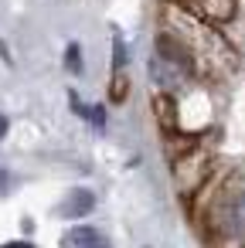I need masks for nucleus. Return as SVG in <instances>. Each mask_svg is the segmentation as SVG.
I'll return each instance as SVG.
<instances>
[{
  "mask_svg": "<svg viewBox=\"0 0 245 248\" xmlns=\"http://www.w3.org/2000/svg\"><path fill=\"white\" fill-rule=\"evenodd\" d=\"M163 34H170V38L191 55L194 72L201 68V72L218 75V72H228L231 62H235L228 41H225L221 34H214V28L204 24V21H201L194 11H187L184 4H170V7L163 11Z\"/></svg>",
  "mask_w": 245,
  "mask_h": 248,
  "instance_id": "nucleus-1",
  "label": "nucleus"
},
{
  "mask_svg": "<svg viewBox=\"0 0 245 248\" xmlns=\"http://www.w3.org/2000/svg\"><path fill=\"white\" fill-rule=\"evenodd\" d=\"M211 228L221 238H245V190L228 187L211 207Z\"/></svg>",
  "mask_w": 245,
  "mask_h": 248,
  "instance_id": "nucleus-2",
  "label": "nucleus"
},
{
  "mask_svg": "<svg viewBox=\"0 0 245 248\" xmlns=\"http://www.w3.org/2000/svg\"><path fill=\"white\" fill-rule=\"evenodd\" d=\"M208 170H211L208 150H191L187 156H180V160L174 163V180H177V187H180L184 194H191V190H197V184L208 177Z\"/></svg>",
  "mask_w": 245,
  "mask_h": 248,
  "instance_id": "nucleus-3",
  "label": "nucleus"
},
{
  "mask_svg": "<svg viewBox=\"0 0 245 248\" xmlns=\"http://www.w3.org/2000/svg\"><path fill=\"white\" fill-rule=\"evenodd\" d=\"M62 248H113V245H109V238H106L99 228L75 224L72 231L62 234Z\"/></svg>",
  "mask_w": 245,
  "mask_h": 248,
  "instance_id": "nucleus-4",
  "label": "nucleus"
},
{
  "mask_svg": "<svg viewBox=\"0 0 245 248\" xmlns=\"http://www.w3.org/2000/svg\"><path fill=\"white\" fill-rule=\"evenodd\" d=\"M180 4L204 21H228L235 14V0H180Z\"/></svg>",
  "mask_w": 245,
  "mask_h": 248,
  "instance_id": "nucleus-5",
  "label": "nucleus"
},
{
  "mask_svg": "<svg viewBox=\"0 0 245 248\" xmlns=\"http://www.w3.org/2000/svg\"><path fill=\"white\" fill-rule=\"evenodd\" d=\"M92 207H96V194H92V190H72L68 201H62L58 214H62V217H82V214H89Z\"/></svg>",
  "mask_w": 245,
  "mask_h": 248,
  "instance_id": "nucleus-6",
  "label": "nucleus"
},
{
  "mask_svg": "<svg viewBox=\"0 0 245 248\" xmlns=\"http://www.w3.org/2000/svg\"><path fill=\"white\" fill-rule=\"evenodd\" d=\"M72 106H75V109H79V112H82L89 123H96V126H102V123H106V112H102L99 106H82L79 99H72Z\"/></svg>",
  "mask_w": 245,
  "mask_h": 248,
  "instance_id": "nucleus-7",
  "label": "nucleus"
},
{
  "mask_svg": "<svg viewBox=\"0 0 245 248\" xmlns=\"http://www.w3.org/2000/svg\"><path fill=\"white\" fill-rule=\"evenodd\" d=\"M65 68L68 72H82V48L79 45H68L65 48Z\"/></svg>",
  "mask_w": 245,
  "mask_h": 248,
  "instance_id": "nucleus-8",
  "label": "nucleus"
},
{
  "mask_svg": "<svg viewBox=\"0 0 245 248\" xmlns=\"http://www.w3.org/2000/svg\"><path fill=\"white\" fill-rule=\"evenodd\" d=\"M7 136V116H0V140Z\"/></svg>",
  "mask_w": 245,
  "mask_h": 248,
  "instance_id": "nucleus-9",
  "label": "nucleus"
},
{
  "mask_svg": "<svg viewBox=\"0 0 245 248\" xmlns=\"http://www.w3.org/2000/svg\"><path fill=\"white\" fill-rule=\"evenodd\" d=\"M4 248H34V245H4Z\"/></svg>",
  "mask_w": 245,
  "mask_h": 248,
  "instance_id": "nucleus-10",
  "label": "nucleus"
}]
</instances>
